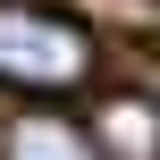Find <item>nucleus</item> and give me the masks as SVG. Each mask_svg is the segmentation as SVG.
I'll return each instance as SVG.
<instances>
[{
  "mask_svg": "<svg viewBox=\"0 0 160 160\" xmlns=\"http://www.w3.org/2000/svg\"><path fill=\"white\" fill-rule=\"evenodd\" d=\"M93 76H101V42L68 8H51V0H0V84L8 93H25L34 110H51V101L84 93Z\"/></svg>",
  "mask_w": 160,
  "mask_h": 160,
  "instance_id": "1",
  "label": "nucleus"
},
{
  "mask_svg": "<svg viewBox=\"0 0 160 160\" xmlns=\"http://www.w3.org/2000/svg\"><path fill=\"white\" fill-rule=\"evenodd\" d=\"M76 127H84L93 160H160V101H152V84H143V76L101 84V93H93V110H84Z\"/></svg>",
  "mask_w": 160,
  "mask_h": 160,
  "instance_id": "2",
  "label": "nucleus"
},
{
  "mask_svg": "<svg viewBox=\"0 0 160 160\" xmlns=\"http://www.w3.org/2000/svg\"><path fill=\"white\" fill-rule=\"evenodd\" d=\"M0 160H93V143H84V127L68 110H25L0 135Z\"/></svg>",
  "mask_w": 160,
  "mask_h": 160,
  "instance_id": "3",
  "label": "nucleus"
}]
</instances>
